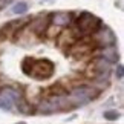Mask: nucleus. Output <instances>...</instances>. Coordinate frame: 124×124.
Returning a JSON list of instances; mask_svg holds the SVG:
<instances>
[{
  "mask_svg": "<svg viewBox=\"0 0 124 124\" xmlns=\"http://www.w3.org/2000/svg\"><path fill=\"white\" fill-rule=\"evenodd\" d=\"M115 75H116V78H118V80H121V78H123V66H118V68H116Z\"/></svg>",
  "mask_w": 124,
  "mask_h": 124,
  "instance_id": "11",
  "label": "nucleus"
},
{
  "mask_svg": "<svg viewBox=\"0 0 124 124\" xmlns=\"http://www.w3.org/2000/svg\"><path fill=\"white\" fill-rule=\"evenodd\" d=\"M92 40H93L95 45H97V47H106V46H110V45H116L115 34L104 25L92 34Z\"/></svg>",
  "mask_w": 124,
  "mask_h": 124,
  "instance_id": "3",
  "label": "nucleus"
},
{
  "mask_svg": "<svg viewBox=\"0 0 124 124\" xmlns=\"http://www.w3.org/2000/svg\"><path fill=\"white\" fill-rule=\"evenodd\" d=\"M14 106H17V110L20 112V113H25V115H31V113H34V107H32V104L28 101L23 95L16 101Z\"/></svg>",
  "mask_w": 124,
  "mask_h": 124,
  "instance_id": "8",
  "label": "nucleus"
},
{
  "mask_svg": "<svg viewBox=\"0 0 124 124\" xmlns=\"http://www.w3.org/2000/svg\"><path fill=\"white\" fill-rule=\"evenodd\" d=\"M97 95H98V90H95L92 86L81 84V86H77V87H74L70 90L68 98H69L70 106L75 109V107H80V106H84V104L90 103Z\"/></svg>",
  "mask_w": 124,
  "mask_h": 124,
  "instance_id": "2",
  "label": "nucleus"
},
{
  "mask_svg": "<svg viewBox=\"0 0 124 124\" xmlns=\"http://www.w3.org/2000/svg\"><path fill=\"white\" fill-rule=\"evenodd\" d=\"M37 112L45 113V115H51V113H57L60 110H58V107H57L54 103H51L49 100L46 98V100H43V101L39 103V106H37Z\"/></svg>",
  "mask_w": 124,
  "mask_h": 124,
  "instance_id": "7",
  "label": "nucleus"
},
{
  "mask_svg": "<svg viewBox=\"0 0 124 124\" xmlns=\"http://www.w3.org/2000/svg\"><path fill=\"white\" fill-rule=\"evenodd\" d=\"M18 124H26V123H23V121H22V123H18Z\"/></svg>",
  "mask_w": 124,
  "mask_h": 124,
  "instance_id": "12",
  "label": "nucleus"
},
{
  "mask_svg": "<svg viewBox=\"0 0 124 124\" xmlns=\"http://www.w3.org/2000/svg\"><path fill=\"white\" fill-rule=\"evenodd\" d=\"M22 69L28 77L34 80H47L52 77L55 66L47 58H31L26 57L22 63Z\"/></svg>",
  "mask_w": 124,
  "mask_h": 124,
  "instance_id": "1",
  "label": "nucleus"
},
{
  "mask_svg": "<svg viewBox=\"0 0 124 124\" xmlns=\"http://www.w3.org/2000/svg\"><path fill=\"white\" fill-rule=\"evenodd\" d=\"M104 118L113 121V120H118V118H120V113H118L116 110H106L104 112Z\"/></svg>",
  "mask_w": 124,
  "mask_h": 124,
  "instance_id": "10",
  "label": "nucleus"
},
{
  "mask_svg": "<svg viewBox=\"0 0 124 124\" xmlns=\"http://www.w3.org/2000/svg\"><path fill=\"white\" fill-rule=\"evenodd\" d=\"M22 97V93L14 87H3L0 89V109L5 110H11L12 106L16 104V101Z\"/></svg>",
  "mask_w": 124,
  "mask_h": 124,
  "instance_id": "4",
  "label": "nucleus"
},
{
  "mask_svg": "<svg viewBox=\"0 0 124 124\" xmlns=\"http://www.w3.org/2000/svg\"><path fill=\"white\" fill-rule=\"evenodd\" d=\"M28 11V3H25V2H20V3H17V5H14V8H12V12L14 14H25Z\"/></svg>",
  "mask_w": 124,
  "mask_h": 124,
  "instance_id": "9",
  "label": "nucleus"
},
{
  "mask_svg": "<svg viewBox=\"0 0 124 124\" xmlns=\"http://www.w3.org/2000/svg\"><path fill=\"white\" fill-rule=\"evenodd\" d=\"M98 57H103V58L107 60L110 64L116 63L118 58H120L116 45H110V46H106V47H98Z\"/></svg>",
  "mask_w": 124,
  "mask_h": 124,
  "instance_id": "6",
  "label": "nucleus"
},
{
  "mask_svg": "<svg viewBox=\"0 0 124 124\" xmlns=\"http://www.w3.org/2000/svg\"><path fill=\"white\" fill-rule=\"evenodd\" d=\"M75 14L74 12H66V11H58V12H51V22L57 26L68 28L74 22Z\"/></svg>",
  "mask_w": 124,
  "mask_h": 124,
  "instance_id": "5",
  "label": "nucleus"
}]
</instances>
